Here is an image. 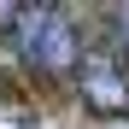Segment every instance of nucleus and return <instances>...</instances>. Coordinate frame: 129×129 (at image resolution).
I'll return each mask as SVG.
<instances>
[{
    "label": "nucleus",
    "mask_w": 129,
    "mask_h": 129,
    "mask_svg": "<svg viewBox=\"0 0 129 129\" xmlns=\"http://www.w3.org/2000/svg\"><path fill=\"white\" fill-rule=\"evenodd\" d=\"M18 29H24V53L29 64H41V71H71L76 64V29L64 12H24L18 18Z\"/></svg>",
    "instance_id": "obj_1"
},
{
    "label": "nucleus",
    "mask_w": 129,
    "mask_h": 129,
    "mask_svg": "<svg viewBox=\"0 0 129 129\" xmlns=\"http://www.w3.org/2000/svg\"><path fill=\"white\" fill-rule=\"evenodd\" d=\"M82 100L94 112H123L129 106V64H117L112 53H88L82 59Z\"/></svg>",
    "instance_id": "obj_2"
}]
</instances>
